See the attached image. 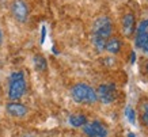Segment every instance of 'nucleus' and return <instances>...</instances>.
Returning <instances> with one entry per match:
<instances>
[{
	"mask_svg": "<svg viewBox=\"0 0 148 137\" xmlns=\"http://www.w3.org/2000/svg\"><path fill=\"white\" fill-rule=\"evenodd\" d=\"M27 83L25 79V73L22 71L12 72L10 75V86H8V98L11 102L19 101L26 94Z\"/></svg>",
	"mask_w": 148,
	"mask_h": 137,
	"instance_id": "f03ea898",
	"label": "nucleus"
},
{
	"mask_svg": "<svg viewBox=\"0 0 148 137\" xmlns=\"http://www.w3.org/2000/svg\"><path fill=\"white\" fill-rule=\"evenodd\" d=\"M135 45H136V48L141 49L144 53H148V31L136 33Z\"/></svg>",
	"mask_w": 148,
	"mask_h": 137,
	"instance_id": "1a4fd4ad",
	"label": "nucleus"
},
{
	"mask_svg": "<svg viewBox=\"0 0 148 137\" xmlns=\"http://www.w3.org/2000/svg\"><path fill=\"white\" fill-rule=\"evenodd\" d=\"M1 44H3V31L0 29V46H1Z\"/></svg>",
	"mask_w": 148,
	"mask_h": 137,
	"instance_id": "6ab92c4d",
	"label": "nucleus"
},
{
	"mask_svg": "<svg viewBox=\"0 0 148 137\" xmlns=\"http://www.w3.org/2000/svg\"><path fill=\"white\" fill-rule=\"evenodd\" d=\"M105 50H108L109 53L116 54L121 50V41L118 38H109L106 41V46H105Z\"/></svg>",
	"mask_w": 148,
	"mask_h": 137,
	"instance_id": "9d476101",
	"label": "nucleus"
},
{
	"mask_svg": "<svg viewBox=\"0 0 148 137\" xmlns=\"http://www.w3.org/2000/svg\"><path fill=\"white\" fill-rule=\"evenodd\" d=\"M22 137H37L36 134H33V133H26V134H23Z\"/></svg>",
	"mask_w": 148,
	"mask_h": 137,
	"instance_id": "a211bd4d",
	"label": "nucleus"
},
{
	"mask_svg": "<svg viewBox=\"0 0 148 137\" xmlns=\"http://www.w3.org/2000/svg\"><path fill=\"white\" fill-rule=\"evenodd\" d=\"M69 124L75 128H83L87 124V117L84 114H72L69 115Z\"/></svg>",
	"mask_w": 148,
	"mask_h": 137,
	"instance_id": "9b49d317",
	"label": "nucleus"
},
{
	"mask_svg": "<svg viewBox=\"0 0 148 137\" xmlns=\"http://www.w3.org/2000/svg\"><path fill=\"white\" fill-rule=\"evenodd\" d=\"M11 14L18 22L25 23L29 18V7L23 0H14L11 3Z\"/></svg>",
	"mask_w": 148,
	"mask_h": 137,
	"instance_id": "423d86ee",
	"label": "nucleus"
},
{
	"mask_svg": "<svg viewBox=\"0 0 148 137\" xmlns=\"http://www.w3.org/2000/svg\"><path fill=\"white\" fill-rule=\"evenodd\" d=\"M95 92H97L98 101L105 103V105L114 102L117 98V88L114 84H101Z\"/></svg>",
	"mask_w": 148,
	"mask_h": 137,
	"instance_id": "20e7f679",
	"label": "nucleus"
},
{
	"mask_svg": "<svg viewBox=\"0 0 148 137\" xmlns=\"http://www.w3.org/2000/svg\"><path fill=\"white\" fill-rule=\"evenodd\" d=\"M136 61V52H132V54H130V64H135Z\"/></svg>",
	"mask_w": 148,
	"mask_h": 137,
	"instance_id": "f3484780",
	"label": "nucleus"
},
{
	"mask_svg": "<svg viewBox=\"0 0 148 137\" xmlns=\"http://www.w3.org/2000/svg\"><path fill=\"white\" fill-rule=\"evenodd\" d=\"M147 29H148V21H143L137 27V33H144V31H147Z\"/></svg>",
	"mask_w": 148,
	"mask_h": 137,
	"instance_id": "2eb2a0df",
	"label": "nucleus"
},
{
	"mask_svg": "<svg viewBox=\"0 0 148 137\" xmlns=\"http://www.w3.org/2000/svg\"><path fill=\"white\" fill-rule=\"evenodd\" d=\"M128 137H136L133 133H128Z\"/></svg>",
	"mask_w": 148,
	"mask_h": 137,
	"instance_id": "aec40b11",
	"label": "nucleus"
},
{
	"mask_svg": "<svg viewBox=\"0 0 148 137\" xmlns=\"http://www.w3.org/2000/svg\"><path fill=\"white\" fill-rule=\"evenodd\" d=\"M140 117H141L143 124L148 126V103L147 102L141 105V114H140Z\"/></svg>",
	"mask_w": 148,
	"mask_h": 137,
	"instance_id": "ddd939ff",
	"label": "nucleus"
},
{
	"mask_svg": "<svg viewBox=\"0 0 148 137\" xmlns=\"http://www.w3.org/2000/svg\"><path fill=\"white\" fill-rule=\"evenodd\" d=\"M135 23H136V18L132 12L125 14L122 16V33L125 37H132L135 33Z\"/></svg>",
	"mask_w": 148,
	"mask_h": 137,
	"instance_id": "6e6552de",
	"label": "nucleus"
},
{
	"mask_svg": "<svg viewBox=\"0 0 148 137\" xmlns=\"http://www.w3.org/2000/svg\"><path fill=\"white\" fill-rule=\"evenodd\" d=\"M42 33H41V44H44V41H45V36H46V27L42 26Z\"/></svg>",
	"mask_w": 148,
	"mask_h": 137,
	"instance_id": "dca6fc26",
	"label": "nucleus"
},
{
	"mask_svg": "<svg viewBox=\"0 0 148 137\" xmlns=\"http://www.w3.org/2000/svg\"><path fill=\"white\" fill-rule=\"evenodd\" d=\"M125 117L128 118V121H129L130 124H135V122H136V119H135L136 118V113H135V110H133L130 106H128L125 109Z\"/></svg>",
	"mask_w": 148,
	"mask_h": 137,
	"instance_id": "4468645a",
	"label": "nucleus"
},
{
	"mask_svg": "<svg viewBox=\"0 0 148 137\" xmlns=\"http://www.w3.org/2000/svg\"><path fill=\"white\" fill-rule=\"evenodd\" d=\"M113 31V23L112 19L102 15L94 21L92 23V45L95 46V49L98 52L105 50L106 46V41L110 38Z\"/></svg>",
	"mask_w": 148,
	"mask_h": 137,
	"instance_id": "f257e3e1",
	"label": "nucleus"
},
{
	"mask_svg": "<svg viewBox=\"0 0 148 137\" xmlns=\"http://www.w3.org/2000/svg\"><path fill=\"white\" fill-rule=\"evenodd\" d=\"M83 133L88 137H108L109 134L108 128L99 121L87 122L83 126Z\"/></svg>",
	"mask_w": 148,
	"mask_h": 137,
	"instance_id": "39448f33",
	"label": "nucleus"
},
{
	"mask_svg": "<svg viewBox=\"0 0 148 137\" xmlns=\"http://www.w3.org/2000/svg\"><path fill=\"white\" fill-rule=\"evenodd\" d=\"M33 62H34L36 69L40 72L46 71V68H48V61H46V58L44 57V56H41V54H36L34 58H33Z\"/></svg>",
	"mask_w": 148,
	"mask_h": 137,
	"instance_id": "f8f14e48",
	"label": "nucleus"
},
{
	"mask_svg": "<svg viewBox=\"0 0 148 137\" xmlns=\"http://www.w3.org/2000/svg\"><path fill=\"white\" fill-rule=\"evenodd\" d=\"M145 69H147V73H148V64H147V66H145Z\"/></svg>",
	"mask_w": 148,
	"mask_h": 137,
	"instance_id": "412c9836",
	"label": "nucleus"
},
{
	"mask_svg": "<svg viewBox=\"0 0 148 137\" xmlns=\"http://www.w3.org/2000/svg\"><path fill=\"white\" fill-rule=\"evenodd\" d=\"M5 110L11 117H15V118H23L27 114V107L18 101L8 102L5 106Z\"/></svg>",
	"mask_w": 148,
	"mask_h": 137,
	"instance_id": "0eeeda50",
	"label": "nucleus"
},
{
	"mask_svg": "<svg viewBox=\"0 0 148 137\" xmlns=\"http://www.w3.org/2000/svg\"><path fill=\"white\" fill-rule=\"evenodd\" d=\"M71 97L76 103L92 105L98 101L95 90L86 83H77L71 88Z\"/></svg>",
	"mask_w": 148,
	"mask_h": 137,
	"instance_id": "7ed1b4c3",
	"label": "nucleus"
}]
</instances>
